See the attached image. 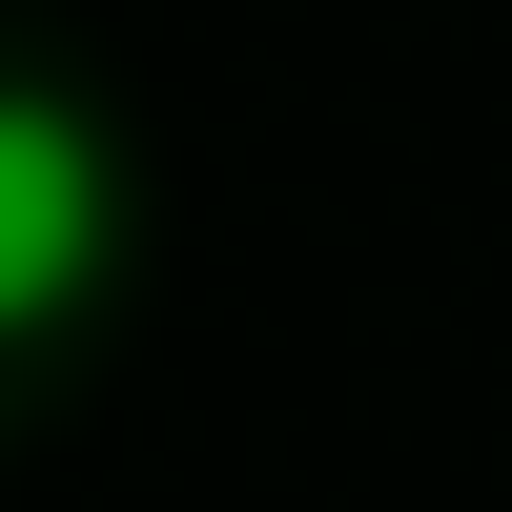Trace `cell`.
Segmentation results:
<instances>
[{"instance_id": "6da1fadb", "label": "cell", "mask_w": 512, "mask_h": 512, "mask_svg": "<svg viewBox=\"0 0 512 512\" xmlns=\"http://www.w3.org/2000/svg\"><path fill=\"white\" fill-rule=\"evenodd\" d=\"M103 246H123V164H103V123L41 103V82H0V349L82 308V287H103Z\"/></svg>"}]
</instances>
